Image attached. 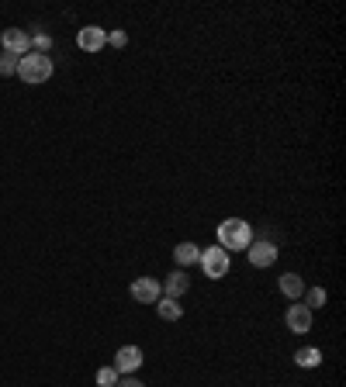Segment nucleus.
<instances>
[{
  "instance_id": "f257e3e1",
  "label": "nucleus",
  "mask_w": 346,
  "mask_h": 387,
  "mask_svg": "<svg viewBox=\"0 0 346 387\" xmlns=\"http://www.w3.org/2000/svg\"><path fill=\"white\" fill-rule=\"evenodd\" d=\"M250 242H253V228H250V222H243V218H225V222L218 225V246H222L225 252L250 249Z\"/></svg>"
},
{
  "instance_id": "f03ea898",
  "label": "nucleus",
  "mask_w": 346,
  "mask_h": 387,
  "mask_svg": "<svg viewBox=\"0 0 346 387\" xmlns=\"http://www.w3.org/2000/svg\"><path fill=\"white\" fill-rule=\"evenodd\" d=\"M18 76H21V83H49V76H52V59H49L46 52H28L18 59Z\"/></svg>"
},
{
  "instance_id": "7ed1b4c3",
  "label": "nucleus",
  "mask_w": 346,
  "mask_h": 387,
  "mask_svg": "<svg viewBox=\"0 0 346 387\" xmlns=\"http://www.w3.org/2000/svg\"><path fill=\"white\" fill-rule=\"evenodd\" d=\"M201 270H205V277H211V280H218V277L229 274V252L222 249V246H208V249H201Z\"/></svg>"
},
{
  "instance_id": "20e7f679",
  "label": "nucleus",
  "mask_w": 346,
  "mask_h": 387,
  "mask_svg": "<svg viewBox=\"0 0 346 387\" xmlns=\"http://www.w3.org/2000/svg\"><path fill=\"white\" fill-rule=\"evenodd\" d=\"M0 46H4V52H11V56H28L31 52V35L24 31V28H7L4 35H0Z\"/></svg>"
},
{
  "instance_id": "39448f33",
  "label": "nucleus",
  "mask_w": 346,
  "mask_h": 387,
  "mask_svg": "<svg viewBox=\"0 0 346 387\" xmlns=\"http://www.w3.org/2000/svg\"><path fill=\"white\" fill-rule=\"evenodd\" d=\"M246 256H250V263H253V267L263 270V267H274V263H277V246L270 242V239H253V242H250V249H246Z\"/></svg>"
},
{
  "instance_id": "423d86ee",
  "label": "nucleus",
  "mask_w": 346,
  "mask_h": 387,
  "mask_svg": "<svg viewBox=\"0 0 346 387\" xmlns=\"http://www.w3.org/2000/svg\"><path fill=\"white\" fill-rule=\"evenodd\" d=\"M142 363H146V360H142V349H138V346H121L115 353V370L121 377H132Z\"/></svg>"
},
{
  "instance_id": "0eeeda50",
  "label": "nucleus",
  "mask_w": 346,
  "mask_h": 387,
  "mask_svg": "<svg viewBox=\"0 0 346 387\" xmlns=\"http://www.w3.org/2000/svg\"><path fill=\"white\" fill-rule=\"evenodd\" d=\"M128 291H132L138 304H156L160 301V280L156 277H138V280H132Z\"/></svg>"
},
{
  "instance_id": "6e6552de",
  "label": "nucleus",
  "mask_w": 346,
  "mask_h": 387,
  "mask_svg": "<svg viewBox=\"0 0 346 387\" xmlns=\"http://www.w3.org/2000/svg\"><path fill=\"white\" fill-rule=\"evenodd\" d=\"M76 46L83 48V52H101V48L108 46V31H104L101 24H87V28H80Z\"/></svg>"
},
{
  "instance_id": "1a4fd4ad",
  "label": "nucleus",
  "mask_w": 346,
  "mask_h": 387,
  "mask_svg": "<svg viewBox=\"0 0 346 387\" xmlns=\"http://www.w3.org/2000/svg\"><path fill=\"white\" fill-rule=\"evenodd\" d=\"M284 321H288V329L295 332V336H305L308 329H312V311L301 304V301H295L291 308H288V315H284Z\"/></svg>"
},
{
  "instance_id": "9d476101",
  "label": "nucleus",
  "mask_w": 346,
  "mask_h": 387,
  "mask_svg": "<svg viewBox=\"0 0 346 387\" xmlns=\"http://www.w3.org/2000/svg\"><path fill=\"white\" fill-rule=\"evenodd\" d=\"M187 287H190V277L184 270H173V274H166L163 280V297H173V301H180L187 294Z\"/></svg>"
},
{
  "instance_id": "9b49d317",
  "label": "nucleus",
  "mask_w": 346,
  "mask_h": 387,
  "mask_svg": "<svg viewBox=\"0 0 346 387\" xmlns=\"http://www.w3.org/2000/svg\"><path fill=\"white\" fill-rule=\"evenodd\" d=\"M173 259L180 263V270H184V267H194V263L201 259V246H194V242H180V246L173 249Z\"/></svg>"
},
{
  "instance_id": "f8f14e48",
  "label": "nucleus",
  "mask_w": 346,
  "mask_h": 387,
  "mask_svg": "<svg viewBox=\"0 0 346 387\" xmlns=\"http://www.w3.org/2000/svg\"><path fill=\"white\" fill-rule=\"evenodd\" d=\"M280 294L291 297V301H301V294H305V280H301L298 274H284L280 277Z\"/></svg>"
},
{
  "instance_id": "ddd939ff",
  "label": "nucleus",
  "mask_w": 346,
  "mask_h": 387,
  "mask_svg": "<svg viewBox=\"0 0 346 387\" xmlns=\"http://www.w3.org/2000/svg\"><path fill=\"white\" fill-rule=\"evenodd\" d=\"M295 363H298L301 370H315V366L322 363V349H315V346H305V349H298V353H295Z\"/></svg>"
},
{
  "instance_id": "4468645a",
  "label": "nucleus",
  "mask_w": 346,
  "mask_h": 387,
  "mask_svg": "<svg viewBox=\"0 0 346 387\" xmlns=\"http://www.w3.org/2000/svg\"><path fill=\"white\" fill-rule=\"evenodd\" d=\"M156 311H160L163 321H180L184 319V308H180L173 297H160V301H156Z\"/></svg>"
},
{
  "instance_id": "2eb2a0df",
  "label": "nucleus",
  "mask_w": 346,
  "mask_h": 387,
  "mask_svg": "<svg viewBox=\"0 0 346 387\" xmlns=\"http://www.w3.org/2000/svg\"><path fill=\"white\" fill-rule=\"evenodd\" d=\"M301 304H305L308 311H315V308H325V287H305V294H301Z\"/></svg>"
},
{
  "instance_id": "dca6fc26",
  "label": "nucleus",
  "mask_w": 346,
  "mask_h": 387,
  "mask_svg": "<svg viewBox=\"0 0 346 387\" xmlns=\"http://www.w3.org/2000/svg\"><path fill=\"white\" fill-rule=\"evenodd\" d=\"M28 35H31V52H46L49 56V48H52V35L42 31V28H35V31H28Z\"/></svg>"
},
{
  "instance_id": "f3484780",
  "label": "nucleus",
  "mask_w": 346,
  "mask_h": 387,
  "mask_svg": "<svg viewBox=\"0 0 346 387\" xmlns=\"http://www.w3.org/2000/svg\"><path fill=\"white\" fill-rule=\"evenodd\" d=\"M118 377H121V373H118L115 366H101L93 381H97V387H115V384H118Z\"/></svg>"
},
{
  "instance_id": "a211bd4d",
  "label": "nucleus",
  "mask_w": 346,
  "mask_h": 387,
  "mask_svg": "<svg viewBox=\"0 0 346 387\" xmlns=\"http://www.w3.org/2000/svg\"><path fill=\"white\" fill-rule=\"evenodd\" d=\"M14 73H18V56L0 52V76H14Z\"/></svg>"
},
{
  "instance_id": "6ab92c4d",
  "label": "nucleus",
  "mask_w": 346,
  "mask_h": 387,
  "mask_svg": "<svg viewBox=\"0 0 346 387\" xmlns=\"http://www.w3.org/2000/svg\"><path fill=\"white\" fill-rule=\"evenodd\" d=\"M108 46H115V48H125L128 46V35H125V31H108Z\"/></svg>"
},
{
  "instance_id": "aec40b11",
  "label": "nucleus",
  "mask_w": 346,
  "mask_h": 387,
  "mask_svg": "<svg viewBox=\"0 0 346 387\" xmlns=\"http://www.w3.org/2000/svg\"><path fill=\"white\" fill-rule=\"evenodd\" d=\"M115 387H146V384H142L136 373H132V377H118V384H115Z\"/></svg>"
}]
</instances>
